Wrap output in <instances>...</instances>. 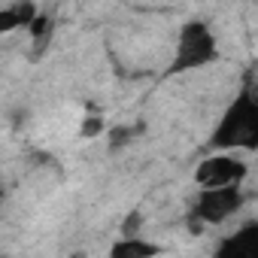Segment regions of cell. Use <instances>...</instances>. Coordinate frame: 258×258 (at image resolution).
<instances>
[{
  "label": "cell",
  "instance_id": "7",
  "mask_svg": "<svg viewBox=\"0 0 258 258\" xmlns=\"http://www.w3.org/2000/svg\"><path fill=\"white\" fill-rule=\"evenodd\" d=\"M109 255H112V258H149V255H161V246H155V243H149V240H140V237H134V234H127V237H121V240L109 249Z\"/></svg>",
  "mask_w": 258,
  "mask_h": 258
},
{
  "label": "cell",
  "instance_id": "5",
  "mask_svg": "<svg viewBox=\"0 0 258 258\" xmlns=\"http://www.w3.org/2000/svg\"><path fill=\"white\" fill-rule=\"evenodd\" d=\"M216 252L222 258H258V222H249L234 234H228L216 246Z\"/></svg>",
  "mask_w": 258,
  "mask_h": 258
},
{
  "label": "cell",
  "instance_id": "2",
  "mask_svg": "<svg viewBox=\"0 0 258 258\" xmlns=\"http://www.w3.org/2000/svg\"><path fill=\"white\" fill-rule=\"evenodd\" d=\"M219 58V43H216V34L210 31L207 22L201 19H191L179 28V37H176V49H173V58L167 64V73L164 76H182V73H191V70H201L207 64H213Z\"/></svg>",
  "mask_w": 258,
  "mask_h": 258
},
{
  "label": "cell",
  "instance_id": "3",
  "mask_svg": "<svg viewBox=\"0 0 258 258\" xmlns=\"http://www.w3.org/2000/svg\"><path fill=\"white\" fill-rule=\"evenodd\" d=\"M246 204V195L240 185H216V188H198V198L191 204V225H222Z\"/></svg>",
  "mask_w": 258,
  "mask_h": 258
},
{
  "label": "cell",
  "instance_id": "8",
  "mask_svg": "<svg viewBox=\"0 0 258 258\" xmlns=\"http://www.w3.org/2000/svg\"><path fill=\"white\" fill-rule=\"evenodd\" d=\"M28 31H31V37L37 40V49H43V46L49 43V37H52V19L40 13V16L31 22V28H28Z\"/></svg>",
  "mask_w": 258,
  "mask_h": 258
},
{
  "label": "cell",
  "instance_id": "1",
  "mask_svg": "<svg viewBox=\"0 0 258 258\" xmlns=\"http://www.w3.org/2000/svg\"><path fill=\"white\" fill-rule=\"evenodd\" d=\"M210 152H258V97L243 88L210 134Z\"/></svg>",
  "mask_w": 258,
  "mask_h": 258
},
{
  "label": "cell",
  "instance_id": "4",
  "mask_svg": "<svg viewBox=\"0 0 258 258\" xmlns=\"http://www.w3.org/2000/svg\"><path fill=\"white\" fill-rule=\"evenodd\" d=\"M249 167L246 161L228 155V152H213L210 158H204L195 170V182L198 188H216V185H243Z\"/></svg>",
  "mask_w": 258,
  "mask_h": 258
},
{
  "label": "cell",
  "instance_id": "6",
  "mask_svg": "<svg viewBox=\"0 0 258 258\" xmlns=\"http://www.w3.org/2000/svg\"><path fill=\"white\" fill-rule=\"evenodd\" d=\"M40 16L34 0H16L0 13V34H13L19 28H31V22Z\"/></svg>",
  "mask_w": 258,
  "mask_h": 258
},
{
  "label": "cell",
  "instance_id": "9",
  "mask_svg": "<svg viewBox=\"0 0 258 258\" xmlns=\"http://www.w3.org/2000/svg\"><path fill=\"white\" fill-rule=\"evenodd\" d=\"M94 131H100V115H94V112H91V115H88V124H85V131H82V134H85V137H91Z\"/></svg>",
  "mask_w": 258,
  "mask_h": 258
}]
</instances>
